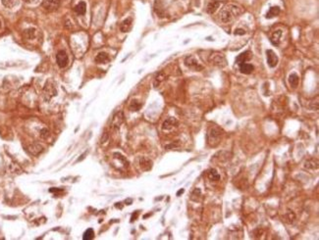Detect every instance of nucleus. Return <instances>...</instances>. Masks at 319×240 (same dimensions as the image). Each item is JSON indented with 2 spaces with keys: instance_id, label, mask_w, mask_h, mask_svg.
Segmentation results:
<instances>
[{
  "instance_id": "nucleus-23",
  "label": "nucleus",
  "mask_w": 319,
  "mask_h": 240,
  "mask_svg": "<svg viewBox=\"0 0 319 240\" xmlns=\"http://www.w3.org/2000/svg\"><path fill=\"white\" fill-rule=\"evenodd\" d=\"M1 1L2 4L7 8H13L19 3V0H1Z\"/></svg>"
},
{
  "instance_id": "nucleus-29",
  "label": "nucleus",
  "mask_w": 319,
  "mask_h": 240,
  "mask_svg": "<svg viewBox=\"0 0 319 240\" xmlns=\"http://www.w3.org/2000/svg\"><path fill=\"white\" fill-rule=\"evenodd\" d=\"M235 35H243L246 33V30L243 29H235Z\"/></svg>"
},
{
  "instance_id": "nucleus-30",
  "label": "nucleus",
  "mask_w": 319,
  "mask_h": 240,
  "mask_svg": "<svg viewBox=\"0 0 319 240\" xmlns=\"http://www.w3.org/2000/svg\"><path fill=\"white\" fill-rule=\"evenodd\" d=\"M107 139H108V133L104 132V134H103V137L101 138V143H104L105 141H107Z\"/></svg>"
},
{
  "instance_id": "nucleus-11",
  "label": "nucleus",
  "mask_w": 319,
  "mask_h": 240,
  "mask_svg": "<svg viewBox=\"0 0 319 240\" xmlns=\"http://www.w3.org/2000/svg\"><path fill=\"white\" fill-rule=\"evenodd\" d=\"M177 125H178V122H177L176 119L168 118L166 121H164L163 125H162V128L165 130V131H170V130H172L174 127H177Z\"/></svg>"
},
{
  "instance_id": "nucleus-25",
  "label": "nucleus",
  "mask_w": 319,
  "mask_h": 240,
  "mask_svg": "<svg viewBox=\"0 0 319 240\" xmlns=\"http://www.w3.org/2000/svg\"><path fill=\"white\" fill-rule=\"evenodd\" d=\"M141 108V103H140L137 100H132V102H131V104H130L131 110L136 112V111H139Z\"/></svg>"
},
{
  "instance_id": "nucleus-17",
  "label": "nucleus",
  "mask_w": 319,
  "mask_h": 240,
  "mask_svg": "<svg viewBox=\"0 0 319 240\" xmlns=\"http://www.w3.org/2000/svg\"><path fill=\"white\" fill-rule=\"evenodd\" d=\"M140 165H141V168L143 171H148L152 167V162L147 158H141L140 161Z\"/></svg>"
},
{
  "instance_id": "nucleus-16",
  "label": "nucleus",
  "mask_w": 319,
  "mask_h": 240,
  "mask_svg": "<svg viewBox=\"0 0 319 240\" xmlns=\"http://www.w3.org/2000/svg\"><path fill=\"white\" fill-rule=\"evenodd\" d=\"M281 36H282V30L281 29H278V30H275V32L272 33L271 35V38H270V40L271 42L274 44V45H279L280 43V39H281Z\"/></svg>"
},
{
  "instance_id": "nucleus-4",
  "label": "nucleus",
  "mask_w": 319,
  "mask_h": 240,
  "mask_svg": "<svg viewBox=\"0 0 319 240\" xmlns=\"http://www.w3.org/2000/svg\"><path fill=\"white\" fill-rule=\"evenodd\" d=\"M56 94H57V90H56L54 84L50 81L46 82L44 87H43V97H44V99L46 101L50 100L52 97L56 96Z\"/></svg>"
},
{
  "instance_id": "nucleus-32",
  "label": "nucleus",
  "mask_w": 319,
  "mask_h": 240,
  "mask_svg": "<svg viewBox=\"0 0 319 240\" xmlns=\"http://www.w3.org/2000/svg\"><path fill=\"white\" fill-rule=\"evenodd\" d=\"M1 27H2V23H1V21H0V29H1Z\"/></svg>"
},
{
  "instance_id": "nucleus-2",
  "label": "nucleus",
  "mask_w": 319,
  "mask_h": 240,
  "mask_svg": "<svg viewBox=\"0 0 319 240\" xmlns=\"http://www.w3.org/2000/svg\"><path fill=\"white\" fill-rule=\"evenodd\" d=\"M221 135H222V131L219 127H210L208 130V133H207L208 142L210 143V145L215 146L216 144H218L219 141H220Z\"/></svg>"
},
{
  "instance_id": "nucleus-24",
  "label": "nucleus",
  "mask_w": 319,
  "mask_h": 240,
  "mask_svg": "<svg viewBox=\"0 0 319 240\" xmlns=\"http://www.w3.org/2000/svg\"><path fill=\"white\" fill-rule=\"evenodd\" d=\"M24 35H25V38H26L27 39H33L35 38V29H26L24 32Z\"/></svg>"
},
{
  "instance_id": "nucleus-6",
  "label": "nucleus",
  "mask_w": 319,
  "mask_h": 240,
  "mask_svg": "<svg viewBox=\"0 0 319 240\" xmlns=\"http://www.w3.org/2000/svg\"><path fill=\"white\" fill-rule=\"evenodd\" d=\"M266 58H267V63H268L269 67L274 68V67L277 66L279 59L277 57L276 53H275L273 50H271V49L266 50Z\"/></svg>"
},
{
  "instance_id": "nucleus-28",
  "label": "nucleus",
  "mask_w": 319,
  "mask_h": 240,
  "mask_svg": "<svg viewBox=\"0 0 319 240\" xmlns=\"http://www.w3.org/2000/svg\"><path fill=\"white\" fill-rule=\"evenodd\" d=\"M48 136H49V131L47 130V128H42V130L40 131V137L42 139H46Z\"/></svg>"
},
{
  "instance_id": "nucleus-22",
  "label": "nucleus",
  "mask_w": 319,
  "mask_h": 240,
  "mask_svg": "<svg viewBox=\"0 0 319 240\" xmlns=\"http://www.w3.org/2000/svg\"><path fill=\"white\" fill-rule=\"evenodd\" d=\"M207 176H208V178H209L210 180H214V181H217V180H220V175H219V174L217 173V171H216V170H214V169L210 170V171H208Z\"/></svg>"
},
{
  "instance_id": "nucleus-10",
  "label": "nucleus",
  "mask_w": 319,
  "mask_h": 240,
  "mask_svg": "<svg viewBox=\"0 0 319 240\" xmlns=\"http://www.w3.org/2000/svg\"><path fill=\"white\" fill-rule=\"evenodd\" d=\"M252 58V53L251 51H245L241 53L239 56L236 58V63L237 64H242V63H247V61H249Z\"/></svg>"
},
{
  "instance_id": "nucleus-19",
  "label": "nucleus",
  "mask_w": 319,
  "mask_h": 240,
  "mask_svg": "<svg viewBox=\"0 0 319 240\" xmlns=\"http://www.w3.org/2000/svg\"><path fill=\"white\" fill-rule=\"evenodd\" d=\"M86 11V4L84 1H81L80 3L77 4V6L75 7V12L78 15H85Z\"/></svg>"
},
{
  "instance_id": "nucleus-18",
  "label": "nucleus",
  "mask_w": 319,
  "mask_h": 240,
  "mask_svg": "<svg viewBox=\"0 0 319 240\" xmlns=\"http://www.w3.org/2000/svg\"><path fill=\"white\" fill-rule=\"evenodd\" d=\"M42 150H43L42 146L40 144H37V143H34V144L29 146V151H30V153H32L33 155H39V153L42 152Z\"/></svg>"
},
{
  "instance_id": "nucleus-13",
  "label": "nucleus",
  "mask_w": 319,
  "mask_h": 240,
  "mask_svg": "<svg viewBox=\"0 0 319 240\" xmlns=\"http://www.w3.org/2000/svg\"><path fill=\"white\" fill-rule=\"evenodd\" d=\"M109 60H110V58L108 56V54L105 53V52L98 53L95 57V62L97 64H106V63L109 62Z\"/></svg>"
},
{
  "instance_id": "nucleus-7",
  "label": "nucleus",
  "mask_w": 319,
  "mask_h": 240,
  "mask_svg": "<svg viewBox=\"0 0 319 240\" xmlns=\"http://www.w3.org/2000/svg\"><path fill=\"white\" fill-rule=\"evenodd\" d=\"M60 2H61V0H43L42 5L46 10L54 11L59 7Z\"/></svg>"
},
{
  "instance_id": "nucleus-15",
  "label": "nucleus",
  "mask_w": 319,
  "mask_h": 240,
  "mask_svg": "<svg viewBox=\"0 0 319 240\" xmlns=\"http://www.w3.org/2000/svg\"><path fill=\"white\" fill-rule=\"evenodd\" d=\"M131 29H132V19L128 18V19L124 20L121 23L120 29H121L122 33H128V32H130Z\"/></svg>"
},
{
  "instance_id": "nucleus-20",
  "label": "nucleus",
  "mask_w": 319,
  "mask_h": 240,
  "mask_svg": "<svg viewBox=\"0 0 319 240\" xmlns=\"http://www.w3.org/2000/svg\"><path fill=\"white\" fill-rule=\"evenodd\" d=\"M219 6H220V2L219 1H211L209 2V4L207 5V13L208 14H213L214 12L219 8Z\"/></svg>"
},
{
  "instance_id": "nucleus-14",
  "label": "nucleus",
  "mask_w": 319,
  "mask_h": 240,
  "mask_svg": "<svg viewBox=\"0 0 319 240\" xmlns=\"http://www.w3.org/2000/svg\"><path fill=\"white\" fill-rule=\"evenodd\" d=\"M280 12H281V10L278 6H273V7H271L268 10L265 17H266V19H272V18H274V17H277L280 14Z\"/></svg>"
},
{
  "instance_id": "nucleus-1",
  "label": "nucleus",
  "mask_w": 319,
  "mask_h": 240,
  "mask_svg": "<svg viewBox=\"0 0 319 240\" xmlns=\"http://www.w3.org/2000/svg\"><path fill=\"white\" fill-rule=\"evenodd\" d=\"M243 13V9L242 7L235 4H227L221 9L219 13V19L222 23H231L240 17Z\"/></svg>"
},
{
  "instance_id": "nucleus-8",
  "label": "nucleus",
  "mask_w": 319,
  "mask_h": 240,
  "mask_svg": "<svg viewBox=\"0 0 319 240\" xmlns=\"http://www.w3.org/2000/svg\"><path fill=\"white\" fill-rule=\"evenodd\" d=\"M185 64H186V66L190 67V68H193V69H196V70H201L202 69V67L199 66V63L196 60V58L193 57V56H187L185 59Z\"/></svg>"
},
{
  "instance_id": "nucleus-12",
  "label": "nucleus",
  "mask_w": 319,
  "mask_h": 240,
  "mask_svg": "<svg viewBox=\"0 0 319 240\" xmlns=\"http://www.w3.org/2000/svg\"><path fill=\"white\" fill-rule=\"evenodd\" d=\"M239 67H240L241 73H245V75H249V73H252L254 70V67L252 64H248V63H242L239 65Z\"/></svg>"
},
{
  "instance_id": "nucleus-31",
  "label": "nucleus",
  "mask_w": 319,
  "mask_h": 240,
  "mask_svg": "<svg viewBox=\"0 0 319 240\" xmlns=\"http://www.w3.org/2000/svg\"><path fill=\"white\" fill-rule=\"evenodd\" d=\"M182 193H184V189H181L180 191H178L177 192V196H179L180 194H182Z\"/></svg>"
},
{
  "instance_id": "nucleus-27",
  "label": "nucleus",
  "mask_w": 319,
  "mask_h": 240,
  "mask_svg": "<svg viewBox=\"0 0 319 240\" xmlns=\"http://www.w3.org/2000/svg\"><path fill=\"white\" fill-rule=\"evenodd\" d=\"M166 78V75L163 72H159L157 75L155 77V85H158L159 82H161L162 81H164Z\"/></svg>"
},
{
  "instance_id": "nucleus-3",
  "label": "nucleus",
  "mask_w": 319,
  "mask_h": 240,
  "mask_svg": "<svg viewBox=\"0 0 319 240\" xmlns=\"http://www.w3.org/2000/svg\"><path fill=\"white\" fill-rule=\"evenodd\" d=\"M209 62L211 64H213L219 68H224V67H226L227 65V61H226V58H225V56L222 54V53H219V52H214V53H212L210 56H209Z\"/></svg>"
},
{
  "instance_id": "nucleus-21",
  "label": "nucleus",
  "mask_w": 319,
  "mask_h": 240,
  "mask_svg": "<svg viewBox=\"0 0 319 240\" xmlns=\"http://www.w3.org/2000/svg\"><path fill=\"white\" fill-rule=\"evenodd\" d=\"M289 82L291 84V87H294V88H296L298 87V82H299V78H298V76L297 75V73H292V75H290V77H289Z\"/></svg>"
},
{
  "instance_id": "nucleus-26",
  "label": "nucleus",
  "mask_w": 319,
  "mask_h": 240,
  "mask_svg": "<svg viewBox=\"0 0 319 240\" xmlns=\"http://www.w3.org/2000/svg\"><path fill=\"white\" fill-rule=\"evenodd\" d=\"M93 237H95V231H93V229H89L87 230H86V232L84 233L83 239L84 240H90Z\"/></svg>"
},
{
  "instance_id": "nucleus-5",
  "label": "nucleus",
  "mask_w": 319,
  "mask_h": 240,
  "mask_svg": "<svg viewBox=\"0 0 319 240\" xmlns=\"http://www.w3.org/2000/svg\"><path fill=\"white\" fill-rule=\"evenodd\" d=\"M56 61H57V65L60 68H65L68 65L69 59H68V55L65 50L58 51L57 55H56Z\"/></svg>"
},
{
  "instance_id": "nucleus-9",
  "label": "nucleus",
  "mask_w": 319,
  "mask_h": 240,
  "mask_svg": "<svg viewBox=\"0 0 319 240\" xmlns=\"http://www.w3.org/2000/svg\"><path fill=\"white\" fill-rule=\"evenodd\" d=\"M124 122V115L122 112H118L114 115L113 120H112V127L115 128V130H118L119 127H121V125L123 124Z\"/></svg>"
}]
</instances>
